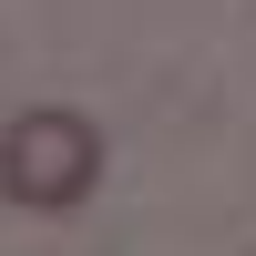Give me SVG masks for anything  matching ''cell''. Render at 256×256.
Masks as SVG:
<instances>
[{"label": "cell", "mask_w": 256, "mask_h": 256, "mask_svg": "<svg viewBox=\"0 0 256 256\" xmlns=\"http://www.w3.org/2000/svg\"><path fill=\"white\" fill-rule=\"evenodd\" d=\"M102 184V134L82 113H20L0 134V195L31 205V216H72Z\"/></svg>", "instance_id": "1"}]
</instances>
